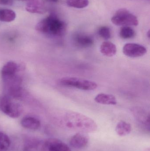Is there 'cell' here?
<instances>
[{
  "label": "cell",
  "instance_id": "obj_1",
  "mask_svg": "<svg viewBox=\"0 0 150 151\" xmlns=\"http://www.w3.org/2000/svg\"><path fill=\"white\" fill-rule=\"evenodd\" d=\"M60 125L70 131L83 133H93L97 129V123L84 114L73 111H68L61 118Z\"/></svg>",
  "mask_w": 150,
  "mask_h": 151
},
{
  "label": "cell",
  "instance_id": "obj_20",
  "mask_svg": "<svg viewBox=\"0 0 150 151\" xmlns=\"http://www.w3.org/2000/svg\"><path fill=\"white\" fill-rule=\"evenodd\" d=\"M98 34L100 36L105 40H108L112 37L111 29L107 26L100 27L98 30Z\"/></svg>",
  "mask_w": 150,
  "mask_h": 151
},
{
  "label": "cell",
  "instance_id": "obj_19",
  "mask_svg": "<svg viewBox=\"0 0 150 151\" xmlns=\"http://www.w3.org/2000/svg\"><path fill=\"white\" fill-rule=\"evenodd\" d=\"M10 145V140L9 137L0 132V151H7Z\"/></svg>",
  "mask_w": 150,
  "mask_h": 151
},
{
  "label": "cell",
  "instance_id": "obj_13",
  "mask_svg": "<svg viewBox=\"0 0 150 151\" xmlns=\"http://www.w3.org/2000/svg\"><path fill=\"white\" fill-rule=\"evenodd\" d=\"M117 50L116 45L109 41L104 42L100 47L101 54L108 57H112L115 55L117 53Z\"/></svg>",
  "mask_w": 150,
  "mask_h": 151
},
{
  "label": "cell",
  "instance_id": "obj_15",
  "mask_svg": "<svg viewBox=\"0 0 150 151\" xmlns=\"http://www.w3.org/2000/svg\"><path fill=\"white\" fill-rule=\"evenodd\" d=\"M132 130V127L129 123L121 121L118 122L115 128V131L118 135L124 137L130 134Z\"/></svg>",
  "mask_w": 150,
  "mask_h": 151
},
{
  "label": "cell",
  "instance_id": "obj_23",
  "mask_svg": "<svg viewBox=\"0 0 150 151\" xmlns=\"http://www.w3.org/2000/svg\"><path fill=\"white\" fill-rule=\"evenodd\" d=\"M147 35H148L149 38H150V30L148 31V33H147Z\"/></svg>",
  "mask_w": 150,
  "mask_h": 151
},
{
  "label": "cell",
  "instance_id": "obj_7",
  "mask_svg": "<svg viewBox=\"0 0 150 151\" xmlns=\"http://www.w3.org/2000/svg\"><path fill=\"white\" fill-rule=\"evenodd\" d=\"M124 55L128 57L136 58L143 56L147 53L145 47L136 43H127L124 45L122 49Z\"/></svg>",
  "mask_w": 150,
  "mask_h": 151
},
{
  "label": "cell",
  "instance_id": "obj_17",
  "mask_svg": "<svg viewBox=\"0 0 150 151\" xmlns=\"http://www.w3.org/2000/svg\"><path fill=\"white\" fill-rule=\"evenodd\" d=\"M119 35L123 39H132L135 36L136 32L130 27L124 26L121 28Z\"/></svg>",
  "mask_w": 150,
  "mask_h": 151
},
{
  "label": "cell",
  "instance_id": "obj_3",
  "mask_svg": "<svg viewBox=\"0 0 150 151\" xmlns=\"http://www.w3.org/2000/svg\"><path fill=\"white\" fill-rule=\"evenodd\" d=\"M58 83L63 87L74 88L84 91L93 90L97 88L95 82L76 77H65L60 79Z\"/></svg>",
  "mask_w": 150,
  "mask_h": 151
},
{
  "label": "cell",
  "instance_id": "obj_22",
  "mask_svg": "<svg viewBox=\"0 0 150 151\" xmlns=\"http://www.w3.org/2000/svg\"><path fill=\"white\" fill-rule=\"evenodd\" d=\"M46 1L51 2H57L59 0H46Z\"/></svg>",
  "mask_w": 150,
  "mask_h": 151
},
{
  "label": "cell",
  "instance_id": "obj_21",
  "mask_svg": "<svg viewBox=\"0 0 150 151\" xmlns=\"http://www.w3.org/2000/svg\"><path fill=\"white\" fill-rule=\"evenodd\" d=\"M0 4L3 5H11L13 4V0H0Z\"/></svg>",
  "mask_w": 150,
  "mask_h": 151
},
{
  "label": "cell",
  "instance_id": "obj_24",
  "mask_svg": "<svg viewBox=\"0 0 150 151\" xmlns=\"http://www.w3.org/2000/svg\"><path fill=\"white\" fill-rule=\"evenodd\" d=\"M24 151H36L33 150H25V149H24Z\"/></svg>",
  "mask_w": 150,
  "mask_h": 151
},
{
  "label": "cell",
  "instance_id": "obj_18",
  "mask_svg": "<svg viewBox=\"0 0 150 151\" xmlns=\"http://www.w3.org/2000/svg\"><path fill=\"white\" fill-rule=\"evenodd\" d=\"M68 6L77 9H83L89 4V0H67Z\"/></svg>",
  "mask_w": 150,
  "mask_h": 151
},
{
  "label": "cell",
  "instance_id": "obj_4",
  "mask_svg": "<svg viewBox=\"0 0 150 151\" xmlns=\"http://www.w3.org/2000/svg\"><path fill=\"white\" fill-rule=\"evenodd\" d=\"M111 20L113 24L117 26H136L139 24L137 18L125 8L118 10L113 16Z\"/></svg>",
  "mask_w": 150,
  "mask_h": 151
},
{
  "label": "cell",
  "instance_id": "obj_8",
  "mask_svg": "<svg viewBox=\"0 0 150 151\" xmlns=\"http://www.w3.org/2000/svg\"><path fill=\"white\" fill-rule=\"evenodd\" d=\"M26 9L30 13L44 14L46 12L44 0H27Z\"/></svg>",
  "mask_w": 150,
  "mask_h": 151
},
{
  "label": "cell",
  "instance_id": "obj_2",
  "mask_svg": "<svg viewBox=\"0 0 150 151\" xmlns=\"http://www.w3.org/2000/svg\"><path fill=\"white\" fill-rule=\"evenodd\" d=\"M35 28L37 31L42 33L60 37L66 33L67 25L57 15L52 13L39 22Z\"/></svg>",
  "mask_w": 150,
  "mask_h": 151
},
{
  "label": "cell",
  "instance_id": "obj_25",
  "mask_svg": "<svg viewBox=\"0 0 150 151\" xmlns=\"http://www.w3.org/2000/svg\"><path fill=\"white\" fill-rule=\"evenodd\" d=\"M18 1H27V0H18Z\"/></svg>",
  "mask_w": 150,
  "mask_h": 151
},
{
  "label": "cell",
  "instance_id": "obj_12",
  "mask_svg": "<svg viewBox=\"0 0 150 151\" xmlns=\"http://www.w3.org/2000/svg\"><path fill=\"white\" fill-rule=\"evenodd\" d=\"M23 127L31 130H37L41 127V122L38 119L33 117H26L23 118L21 121Z\"/></svg>",
  "mask_w": 150,
  "mask_h": 151
},
{
  "label": "cell",
  "instance_id": "obj_6",
  "mask_svg": "<svg viewBox=\"0 0 150 151\" xmlns=\"http://www.w3.org/2000/svg\"><path fill=\"white\" fill-rule=\"evenodd\" d=\"M40 149L42 151H71L67 144L56 138H49L42 142Z\"/></svg>",
  "mask_w": 150,
  "mask_h": 151
},
{
  "label": "cell",
  "instance_id": "obj_16",
  "mask_svg": "<svg viewBox=\"0 0 150 151\" xmlns=\"http://www.w3.org/2000/svg\"><path fill=\"white\" fill-rule=\"evenodd\" d=\"M16 18L15 12L9 9H0V20L3 22H11Z\"/></svg>",
  "mask_w": 150,
  "mask_h": 151
},
{
  "label": "cell",
  "instance_id": "obj_9",
  "mask_svg": "<svg viewBox=\"0 0 150 151\" xmlns=\"http://www.w3.org/2000/svg\"><path fill=\"white\" fill-rule=\"evenodd\" d=\"M90 138L87 133L77 132L73 136L70 141V143L72 147L75 149H82L88 144Z\"/></svg>",
  "mask_w": 150,
  "mask_h": 151
},
{
  "label": "cell",
  "instance_id": "obj_10",
  "mask_svg": "<svg viewBox=\"0 0 150 151\" xmlns=\"http://www.w3.org/2000/svg\"><path fill=\"white\" fill-rule=\"evenodd\" d=\"M74 39L75 44L81 47H88L94 44L93 39L90 35L84 34H77L74 36Z\"/></svg>",
  "mask_w": 150,
  "mask_h": 151
},
{
  "label": "cell",
  "instance_id": "obj_11",
  "mask_svg": "<svg viewBox=\"0 0 150 151\" xmlns=\"http://www.w3.org/2000/svg\"><path fill=\"white\" fill-rule=\"evenodd\" d=\"M96 103L103 105H115L117 104V101L116 97L111 94L105 93H100L94 99Z\"/></svg>",
  "mask_w": 150,
  "mask_h": 151
},
{
  "label": "cell",
  "instance_id": "obj_14",
  "mask_svg": "<svg viewBox=\"0 0 150 151\" xmlns=\"http://www.w3.org/2000/svg\"><path fill=\"white\" fill-rule=\"evenodd\" d=\"M19 69L18 65L15 62H8L2 69V77L4 78L16 75Z\"/></svg>",
  "mask_w": 150,
  "mask_h": 151
},
{
  "label": "cell",
  "instance_id": "obj_5",
  "mask_svg": "<svg viewBox=\"0 0 150 151\" xmlns=\"http://www.w3.org/2000/svg\"><path fill=\"white\" fill-rule=\"evenodd\" d=\"M0 109L4 113L10 118H18L23 112V108L18 103L11 101L7 96L2 98L0 101Z\"/></svg>",
  "mask_w": 150,
  "mask_h": 151
}]
</instances>
